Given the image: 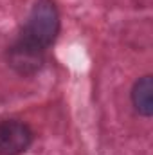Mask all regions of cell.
<instances>
[{
  "label": "cell",
  "mask_w": 153,
  "mask_h": 155,
  "mask_svg": "<svg viewBox=\"0 0 153 155\" xmlns=\"http://www.w3.org/2000/svg\"><path fill=\"white\" fill-rule=\"evenodd\" d=\"M60 31V15L52 0H38L25 22L22 38L24 41L38 47L47 49L54 43Z\"/></svg>",
  "instance_id": "cell-1"
},
{
  "label": "cell",
  "mask_w": 153,
  "mask_h": 155,
  "mask_svg": "<svg viewBox=\"0 0 153 155\" xmlns=\"http://www.w3.org/2000/svg\"><path fill=\"white\" fill-rule=\"evenodd\" d=\"M43 49H38L24 40H18L7 51V61L18 74H34L43 65Z\"/></svg>",
  "instance_id": "cell-3"
},
{
  "label": "cell",
  "mask_w": 153,
  "mask_h": 155,
  "mask_svg": "<svg viewBox=\"0 0 153 155\" xmlns=\"http://www.w3.org/2000/svg\"><path fill=\"white\" fill-rule=\"evenodd\" d=\"M132 103L135 110L142 116H151L153 112V83L151 76L141 78L132 90Z\"/></svg>",
  "instance_id": "cell-4"
},
{
  "label": "cell",
  "mask_w": 153,
  "mask_h": 155,
  "mask_svg": "<svg viewBox=\"0 0 153 155\" xmlns=\"http://www.w3.org/2000/svg\"><path fill=\"white\" fill-rule=\"evenodd\" d=\"M33 130L18 119L0 121V155H20L33 143Z\"/></svg>",
  "instance_id": "cell-2"
}]
</instances>
